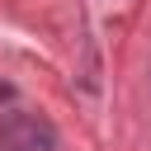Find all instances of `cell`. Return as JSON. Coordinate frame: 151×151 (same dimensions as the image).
<instances>
[{
    "mask_svg": "<svg viewBox=\"0 0 151 151\" xmlns=\"http://www.w3.org/2000/svg\"><path fill=\"white\" fill-rule=\"evenodd\" d=\"M0 151H57V127L38 113H5L0 118Z\"/></svg>",
    "mask_w": 151,
    "mask_h": 151,
    "instance_id": "cell-1",
    "label": "cell"
}]
</instances>
